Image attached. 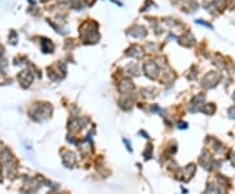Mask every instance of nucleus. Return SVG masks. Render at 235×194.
<instances>
[]
</instances>
